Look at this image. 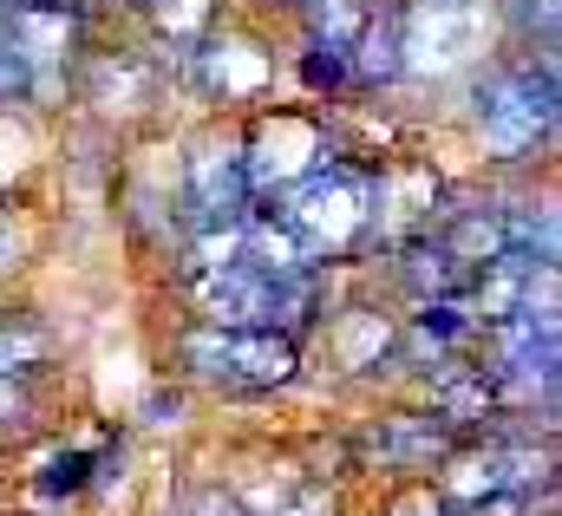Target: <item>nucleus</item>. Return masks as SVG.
I'll return each mask as SVG.
<instances>
[{"label":"nucleus","instance_id":"obj_16","mask_svg":"<svg viewBox=\"0 0 562 516\" xmlns=\"http://www.w3.org/2000/svg\"><path fill=\"white\" fill-rule=\"evenodd\" d=\"M7 256H13V236H7V223H0V268H7Z\"/></svg>","mask_w":562,"mask_h":516},{"label":"nucleus","instance_id":"obj_10","mask_svg":"<svg viewBox=\"0 0 562 516\" xmlns=\"http://www.w3.org/2000/svg\"><path fill=\"white\" fill-rule=\"evenodd\" d=\"M46 354H53V340H46V327H40L33 314L0 321V386H7V380H33V373L46 367Z\"/></svg>","mask_w":562,"mask_h":516},{"label":"nucleus","instance_id":"obj_8","mask_svg":"<svg viewBox=\"0 0 562 516\" xmlns=\"http://www.w3.org/2000/svg\"><path fill=\"white\" fill-rule=\"evenodd\" d=\"M190 72H196L203 92L223 99V105H256V99L276 86V59H269L256 40H229V33H216V26L190 46Z\"/></svg>","mask_w":562,"mask_h":516},{"label":"nucleus","instance_id":"obj_5","mask_svg":"<svg viewBox=\"0 0 562 516\" xmlns=\"http://www.w3.org/2000/svg\"><path fill=\"white\" fill-rule=\"evenodd\" d=\"M177 360L216 392H276L301 373V340L276 327H216L196 321L177 340Z\"/></svg>","mask_w":562,"mask_h":516},{"label":"nucleus","instance_id":"obj_2","mask_svg":"<svg viewBox=\"0 0 562 516\" xmlns=\"http://www.w3.org/2000/svg\"><path fill=\"white\" fill-rule=\"evenodd\" d=\"M190 301L203 321L216 327H276V334H294L321 321V268L307 261H269L236 249L229 261H210V268H190Z\"/></svg>","mask_w":562,"mask_h":516},{"label":"nucleus","instance_id":"obj_17","mask_svg":"<svg viewBox=\"0 0 562 516\" xmlns=\"http://www.w3.org/2000/svg\"><path fill=\"white\" fill-rule=\"evenodd\" d=\"M132 7H150V0H132Z\"/></svg>","mask_w":562,"mask_h":516},{"label":"nucleus","instance_id":"obj_6","mask_svg":"<svg viewBox=\"0 0 562 516\" xmlns=\"http://www.w3.org/2000/svg\"><path fill=\"white\" fill-rule=\"evenodd\" d=\"M334 157V137L314 112H269L262 125L243 137V164H249V190L256 197H276L294 177H307L314 164Z\"/></svg>","mask_w":562,"mask_h":516},{"label":"nucleus","instance_id":"obj_14","mask_svg":"<svg viewBox=\"0 0 562 516\" xmlns=\"http://www.w3.org/2000/svg\"><path fill=\"white\" fill-rule=\"evenodd\" d=\"M177 516H243L236 511V497H223V491H196V497H183Z\"/></svg>","mask_w":562,"mask_h":516},{"label":"nucleus","instance_id":"obj_7","mask_svg":"<svg viewBox=\"0 0 562 516\" xmlns=\"http://www.w3.org/2000/svg\"><path fill=\"white\" fill-rule=\"evenodd\" d=\"M249 203H256V190H249L243 144H223V137L196 144L190 164H183V210H190V223L196 229H229V223L249 216Z\"/></svg>","mask_w":562,"mask_h":516},{"label":"nucleus","instance_id":"obj_13","mask_svg":"<svg viewBox=\"0 0 562 516\" xmlns=\"http://www.w3.org/2000/svg\"><path fill=\"white\" fill-rule=\"evenodd\" d=\"M86 471H92V451H66V458H53L46 491H79V484H86Z\"/></svg>","mask_w":562,"mask_h":516},{"label":"nucleus","instance_id":"obj_15","mask_svg":"<svg viewBox=\"0 0 562 516\" xmlns=\"http://www.w3.org/2000/svg\"><path fill=\"white\" fill-rule=\"evenodd\" d=\"M393 516H458V511H451L438 491H406V497L393 504Z\"/></svg>","mask_w":562,"mask_h":516},{"label":"nucleus","instance_id":"obj_1","mask_svg":"<svg viewBox=\"0 0 562 516\" xmlns=\"http://www.w3.org/2000/svg\"><path fill=\"white\" fill-rule=\"evenodd\" d=\"M269 210L314 268L380 249V170H360L347 157H327L307 177H294L269 197Z\"/></svg>","mask_w":562,"mask_h":516},{"label":"nucleus","instance_id":"obj_12","mask_svg":"<svg viewBox=\"0 0 562 516\" xmlns=\"http://www.w3.org/2000/svg\"><path fill=\"white\" fill-rule=\"evenodd\" d=\"M367 13H373V0H307V33H314V46L347 53L353 33L367 26Z\"/></svg>","mask_w":562,"mask_h":516},{"label":"nucleus","instance_id":"obj_4","mask_svg":"<svg viewBox=\"0 0 562 516\" xmlns=\"http://www.w3.org/2000/svg\"><path fill=\"white\" fill-rule=\"evenodd\" d=\"M471 125L497 157H530L557 131V66L543 59H491L471 86Z\"/></svg>","mask_w":562,"mask_h":516},{"label":"nucleus","instance_id":"obj_11","mask_svg":"<svg viewBox=\"0 0 562 516\" xmlns=\"http://www.w3.org/2000/svg\"><path fill=\"white\" fill-rule=\"evenodd\" d=\"M40 86H46L40 59L26 53V40H20V33H13V20L0 13V112H7V105H26Z\"/></svg>","mask_w":562,"mask_h":516},{"label":"nucleus","instance_id":"obj_3","mask_svg":"<svg viewBox=\"0 0 562 516\" xmlns=\"http://www.w3.org/2000/svg\"><path fill=\"white\" fill-rule=\"evenodd\" d=\"M438 471V497L458 516H530L537 491H550V451L537 438H458Z\"/></svg>","mask_w":562,"mask_h":516},{"label":"nucleus","instance_id":"obj_9","mask_svg":"<svg viewBox=\"0 0 562 516\" xmlns=\"http://www.w3.org/2000/svg\"><path fill=\"white\" fill-rule=\"evenodd\" d=\"M464 431L445 412H393L373 431H360V458L380 471H438V458L458 445Z\"/></svg>","mask_w":562,"mask_h":516}]
</instances>
